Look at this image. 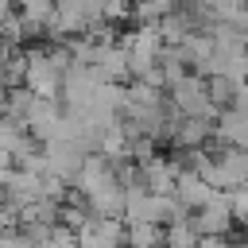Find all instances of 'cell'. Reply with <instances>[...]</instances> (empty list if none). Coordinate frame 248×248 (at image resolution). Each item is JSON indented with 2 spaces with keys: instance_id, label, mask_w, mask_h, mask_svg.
I'll use <instances>...</instances> for the list:
<instances>
[{
  "instance_id": "5b68a950",
  "label": "cell",
  "mask_w": 248,
  "mask_h": 248,
  "mask_svg": "<svg viewBox=\"0 0 248 248\" xmlns=\"http://www.w3.org/2000/svg\"><path fill=\"white\" fill-rule=\"evenodd\" d=\"M167 244V229L155 221H132L128 225V248H163Z\"/></svg>"
},
{
  "instance_id": "6da1fadb",
  "label": "cell",
  "mask_w": 248,
  "mask_h": 248,
  "mask_svg": "<svg viewBox=\"0 0 248 248\" xmlns=\"http://www.w3.org/2000/svg\"><path fill=\"white\" fill-rule=\"evenodd\" d=\"M170 108L182 116H205V120L221 116L213 97H209V78H202V74H186L182 81L170 85Z\"/></svg>"
},
{
  "instance_id": "7a4b0ae2",
  "label": "cell",
  "mask_w": 248,
  "mask_h": 248,
  "mask_svg": "<svg viewBox=\"0 0 248 248\" xmlns=\"http://www.w3.org/2000/svg\"><path fill=\"white\" fill-rule=\"evenodd\" d=\"M190 221H194V229H198L202 236H229V232H232V225H236L232 205H229V194H225V190H217V198H213L209 205H202Z\"/></svg>"
},
{
  "instance_id": "8992f818",
  "label": "cell",
  "mask_w": 248,
  "mask_h": 248,
  "mask_svg": "<svg viewBox=\"0 0 248 248\" xmlns=\"http://www.w3.org/2000/svg\"><path fill=\"white\" fill-rule=\"evenodd\" d=\"M54 4H58V0H19V19L27 23V35L50 23V16H54Z\"/></svg>"
},
{
  "instance_id": "52a82bcc",
  "label": "cell",
  "mask_w": 248,
  "mask_h": 248,
  "mask_svg": "<svg viewBox=\"0 0 248 248\" xmlns=\"http://www.w3.org/2000/svg\"><path fill=\"white\" fill-rule=\"evenodd\" d=\"M202 244V232L194 229V221H174L167 225V244L163 248H198Z\"/></svg>"
},
{
  "instance_id": "277c9868",
  "label": "cell",
  "mask_w": 248,
  "mask_h": 248,
  "mask_svg": "<svg viewBox=\"0 0 248 248\" xmlns=\"http://www.w3.org/2000/svg\"><path fill=\"white\" fill-rule=\"evenodd\" d=\"M174 198H178V202H182V205H186L190 213H198L202 205H209V202L217 198V190H213V186H209V182H205V178H202L198 170H190V167H186V170L178 174Z\"/></svg>"
},
{
  "instance_id": "3957f363",
  "label": "cell",
  "mask_w": 248,
  "mask_h": 248,
  "mask_svg": "<svg viewBox=\"0 0 248 248\" xmlns=\"http://www.w3.org/2000/svg\"><path fill=\"white\" fill-rule=\"evenodd\" d=\"M81 248H128V225L112 217H89V225L78 232Z\"/></svg>"
}]
</instances>
